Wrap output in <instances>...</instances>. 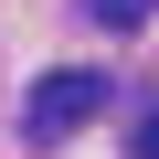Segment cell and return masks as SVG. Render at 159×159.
Returning a JSON list of instances; mask_svg holds the SVG:
<instances>
[{
  "mask_svg": "<svg viewBox=\"0 0 159 159\" xmlns=\"http://www.w3.org/2000/svg\"><path fill=\"white\" fill-rule=\"evenodd\" d=\"M96 106H106V74H96V64H53L43 85L21 96V138H43V148H64V138L85 127Z\"/></svg>",
  "mask_w": 159,
  "mask_h": 159,
  "instance_id": "obj_1",
  "label": "cell"
},
{
  "mask_svg": "<svg viewBox=\"0 0 159 159\" xmlns=\"http://www.w3.org/2000/svg\"><path fill=\"white\" fill-rule=\"evenodd\" d=\"M85 21H106V32H138V21H148V0H85Z\"/></svg>",
  "mask_w": 159,
  "mask_h": 159,
  "instance_id": "obj_2",
  "label": "cell"
},
{
  "mask_svg": "<svg viewBox=\"0 0 159 159\" xmlns=\"http://www.w3.org/2000/svg\"><path fill=\"white\" fill-rule=\"evenodd\" d=\"M127 159H159V106H148V117L127 127Z\"/></svg>",
  "mask_w": 159,
  "mask_h": 159,
  "instance_id": "obj_3",
  "label": "cell"
}]
</instances>
